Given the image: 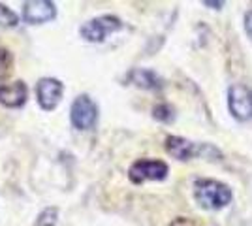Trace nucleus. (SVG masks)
I'll list each match as a JSON object with an SVG mask.
<instances>
[{
  "mask_svg": "<svg viewBox=\"0 0 252 226\" xmlns=\"http://www.w3.org/2000/svg\"><path fill=\"white\" fill-rule=\"evenodd\" d=\"M231 189L215 179H198L194 183V198L203 209H222L231 202Z\"/></svg>",
  "mask_w": 252,
  "mask_h": 226,
  "instance_id": "obj_1",
  "label": "nucleus"
},
{
  "mask_svg": "<svg viewBox=\"0 0 252 226\" xmlns=\"http://www.w3.org/2000/svg\"><path fill=\"white\" fill-rule=\"evenodd\" d=\"M166 151L177 161H190V159H196V157H203L207 153H211L217 159L222 157L220 153L209 143H194V141L185 140L181 136H168L166 138Z\"/></svg>",
  "mask_w": 252,
  "mask_h": 226,
  "instance_id": "obj_2",
  "label": "nucleus"
},
{
  "mask_svg": "<svg viewBox=\"0 0 252 226\" xmlns=\"http://www.w3.org/2000/svg\"><path fill=\"white\" fill-rule=\"evenodd\" d=\"M123 29V21L115 15H100L91 21H87L79 29V34L83 36L87 42H104L109 34L117 32Z\"/></svg>",
  "mask_w": 252,
  "mask_h": 226,
  "instance_id": "obj_3",
  "label": "nucleus"
},
{
  "mask_svg": "<svg viewBox=\"0 0 252 226\" xmlns=\"http://www.w3.org/2000/svg\"><path fill=\"white\" fill-rule=\"evenodd\" d=\"M70 121L77 130L94 129L98 121V106L89 95H79L70 108Z\"/></svg>",
  "mask_w": 252,
  "mask_h": 226,
  "instance_id": "obj_4",
  "label": "nucleus"
},
{
  "mask_svg": "<svg viewBox=\"0 0 252 226\" xmlns=\"http://www.w3.org/2000/svg\"><path fill=\"white\" fill-rule=\"evenodd\" d=\"M168 175V164L162 161H151V159H141L136 161L130 170L128 177L132 183H145V181H162Z\"/></svg>",
  "mask_w": 252,
  "mask_h": 226,
  "instance_id": "obj_5",
  "label": "nucleus"
},
{
  "mask_svg": "<svg viewBox=\"0 0 252 226\" xmlns=\"http://www.w3.org/2000/svg\"><path fill=\"white\" fill-rule=\"evenodd\" d=\"M228 108L237 121L252 119V91L243 83H235L228 89Z\"/></svg>",
  "mask_w": 252,
  "mask_h": 226,
  "instance_id": "obj_6",
  "label": "nucleus"
},
{
  "mask_svg": "<svg viewBox=\"0 0 252 226\" xmlns=\"http://www.w3.org/2000/svg\"><path fill=\"white\" fill-rule=\"evenodd\" d=\"M64 85L55 79V77H42L36 85V97H38V104L43 109H55L59 106L61 98H63Z\"/></svg>",
  "mask_w": 252,
  "mask_h": 226,
  "instance_id": "obj_7",
  "label": "nucleus"
},
{
  "mask_svg": "<svg viewBox=\"0 0 252 226\" xmlns=\"http://www.w3.org/2000/svg\"><path fill=\"white\" fill-rule=\"evenodd\" d=\"M57 15V8L53 2L47 0H31V2H25L23 6V19L31 25H42L55 19Z\"/></svg>",
  "mask_w": 252,
  "mask_h": 226,
  "instance_id": "obj_8",
  "label": "nucleus"
},
{
  "mask_svg": "<svg viewBox=\"0 0 252 226\" xmlns=\"http://www.w3.org/2000/svg\"><path fill=\"white\" fill-rule=\"evenodd\" d=\"M27 102V85L23 81H13L0 85V104L6 108H21Z\"/></svg>",
  "mask_w": 252,
  "mask_h": 226,
  "instance_id": "obj_9",
  "label": "nucleus"
},
{
  "mask_svg": "<svg viewBox=\"0 0 252 226\" xmlns=\"http://www.w3.org/2000/svg\"><path fill=\"white\" fill-rule=\"evenodd\" d=\"M128 79L134 85L141 87V89H149V91H157L162 87V79L158 77L153 70H145V68H136L128 74Z\"/></svg>",
  "mask_w": 252,
  "mask_h": 226,
  "instance_id": "obj_10",
  "label": "nucleus"
},
{
  "mask_svg": "<svg viewBox=\"0 0 252 226\" xmlns=\"http://www.w3.org/2000/svg\"><path fill=\"white\" fill-rule=\"evenodd\" d=\"M17 23H19L17 13H13L8 6L0 4V29H11V27H15Z\"/></svg>",
  "mask_w": 252,
  "mask_h": 226,
  "instance_id": "obj_11",
  "label": "nucleus"
},
{
  "mask_svg": "<svg viewBox=\"0 0 252 226\" xmlns=\"http://www.w3.org/2000/svg\"><path fill=\"white\" fill-rule=\"evenodd\" d=\"M153 117L160 121V123H171L175 119V111L169 104H158L153 109Z\"/></svg>",
  "mask_w": 252,
  "mask_h": 226,
  "instance_id": "obj_12",
  "label": "nucleus"
},
{
  "mask_svg": "<svg viewBox=\"0 0 252 226\" xmlns=\"http://www.w3.org/2000/svg\"><path fill=\"white\" fill-rule=\"evenodd\" d=\"M13 70V57L8 49L0 47V79H6Z\"/></svg>",
  "mask_w": 252,
  "mask_h": 226,
  "instance_id": "obj_13",
  "label": "nucleus"
},
{
  "mask_svg": "<svg viewBox=\"0 0 252 226\" xmlns=\"http://www.w3.org/2000/svg\"><path fill=\"white\" fill-rule=\"evenodd\" d=\"M57 219H59L57 207H47L36 219V226H57Z\"/></svg>",
  "mask_w": 252,
  "mask_h": 226,
  "instance_id": "obj_14",
  "label": "nucleus"
},
{
  "mask_svg": "<svg viewBox=\"0 0 252 226\" xmlns=\"http://www.w3.org/2000/svg\"><path fill=\"white\" fill-rule=\"evenodd\" d=\"M169 226H200L194 219H189V217H179L175 219Z\"/></svg>",
  "mask_w": 252,
  "mask_h": 226,
  "instance_id": "obj_15",
  "label": "nucleus"
},
{
  "mask_svg": "<svg viewBox=\"0 0 252 226\" xmlns=\"http://www.w3.org/2000/svg\"><path fill=\"white\" fill-rule=\"evenodd\" d=\"M245 32L252 40V10H249L245 13Z\"/></svg>",
  "mask_w": 252,
  "mask_h": 226,
  "instance_id": "obj_16",
  "label": "nucleus"
},
{
  "mask_svg": "<svg viewBox=\"0 0 252 226\" xmlns=\"http://www.w3.org/2000/svg\"><path fill=\"white\" fill-rule=\"evenodd\" d=\"M203 6H211V8L219 10V8H222V6H224V2H211V0H205V2H203Z\"/></svg>",
  "mask_w": 252,
  "mask_h": 226,
  "instance_id": "obj_17",
  "label": "nucleus"
}]
</instances>
